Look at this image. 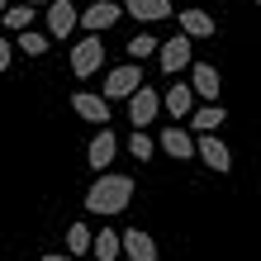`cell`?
<instances>
[{
    "mask_svg": "<svg viewBox=\"0 0 261 261\" xmlns=\"http://www.w3.org/2000/svg\"><path fill=\"white\" fill-rule=\"evenodd\" d=\"M128 199H133V176L105 171V176H95V186L86 190V209L100 214V219H114V214L128 209Z\"/></svg>",
    "mask_w": 261,
    "mask_h": 261,
    "instance_id": "cell-1",
    "label": "cell"
},
{
    "mask_svg": "<svg viewBox=\"0 0 261 261\" xmlns=\"http://www.w3.org/2000/svg\"><path fill=\"white\" fill-rule=\"evenodd\" d=\"M138 90H143V67L138 62H124V67H114V71H105V86H100V95L119 105V100H133Z\"/></svg>",
    "mask_w": 261,
    "mask_h": 261,
    "instance_id": "cell-2",
    "label": "cell"
},
{
    "mask_svg": "<svg viewBox=\"0 0 261 261\" xmlns=\"http://www.w3.org/2000/svg\"><path fill=\"white\" fill-rule=\"evenodd\" d=\"M100 67H105V43H100V34H86V38L71 48V71L86 81V76H95Z\"/></svg>",
    "mask_w": 261,
    "mask_h": 261,
    "instance_id": "cell-3",
    "label": "cell"
},
{
    "mask_svg": "<svg viewBox=\"0 0 261 261\" xmlns=\"http://www.w3.org/2000/svg\"><path fill=\"white\" fill-rule=\"evenodd\" d=\"M71 110L86 119V124H95V128H110V100L100 95V90H76L71 95Z\"/></svg>",
    "mask_w": 261,
    "mask_h": 261,
    "instance_id": "cell-4",
    "label": "cell"
},
{
    "mask_svg": "<svg viewBox=\"0 0 261 261\" xmlns=\"http://www.w3.org/2000/svg\"><path fill=\"white\" fill-rule=\"evenodd\" d=\"M119 14H124V5H114V0H90L81 10V29L86 34H105V29L119 24Z\"/></svg>",
    "mask_w": 261,
    "mask_h": 261,
    "instance_id": "cell-5",
    "label": "cell"
},
{
    "mask_svg": "<svg viewBox=\"0 0 261 261\" xmlns=\"http://www.w3.org/2000/svg\"><path fill=\"white\" fill-rule=\"evenodd\" d=\"M43 19H48V34L53 38H71L76 24H81V10H76V0H53Z\"/></svg>",
    "mask_w": 261,
    "mask_h": 261,
    "instance_id": "cell-6",
    "label": "cell"
},
{
    "mask_svg": "<svg viewBox=\"0 0 261 261\" xmlns=\"http://www.w3.org/2000/svg\"><path fill=\"white\" fill-rule=\"evenodd\" d=\"M157 114H162V95H157L152 86H143V90L128 100V124H133V128H152V119H157Z\"/></svg>",
    "mask_w": 261,
    "mask_h": 261,
    "instance_id": "cell-7",
    "label": "cell"
},
{
    "mask_svg": "<svg viewBox=\"0 0 261 261\" xmlns=\"http://www.w3.org/2000/svg\"><path fill=\"white\" fill-rule=\"evenodd\" d=\"M195 157L204 162L209 171H219V176L228 171V162H233V157H228V143H223L219 133H199V143H195Z\"/></svg>",
    "mask_w": 261,
    "mask_h": 261,
    "instance_id": "cell-8",
    "label": "cell"
},
{
    "mask_svg": "<svg viewBox=\"0 0 261 261\" xmlns=\"http://www.w3.org/2000/svg\"><path fill=\"white\" fill-rule=\"evenodd\" d=\"M190 43H195V38H186V34H176V38H166V43H162V53H157V57H162V71H166V76H176V71L195 67V62H190Z\"/></svg>",
    "mask_w": 261,
    "mask_h": 261,
    "instance_id": "cell-9",
    "label": "cell"
},
{
    "mask_svg": "<svg viewBox=\"0 0 261 261\" xmlns=\"http://www.w3.org/2000/svg\"><path fill=\"white\" fill-rule=\"evenodd\" d=\"M114 152H119V138H114L110 128H95V138H90V147H86L90 171H100V176H105V166L114 162Z\"/></svg>",
    "mask_w": 261,
    "mask_h": 261,
    "instance_id": "cell-10",
    "label": "cell"
},
{
    "mask_svg": "<svg viewBox=\"0 0 261 261\" xmlns=\"http://www.w3.org/2000/svg\"><path fill=\"white\" fill-rule=\"evenodd\" d=\"M162 105H166V114H171V119H190L195 114V86L171 81V86H166V95H162Z\"/></svg>",
    "mask_w": 261,
    "mask_h": 261,
    "instance_id": "cell-11",
    "label": "cell"
},
{
    "mask_svg": "<svg viewBox=\"0 0 261 261\" xmlns=\"http://www.w3.org/2000/svg\"><path fill=\"white\" fill-rule=\"evenodd\" d=\"M190 86H195V95L204 100V105H214V100L223 95V86H219V71H214L209 62H195V67H190Z\"/></svg>",
    "mask_w": 261,
    "mask_h": 261,
    "instance_id": "cell-12",
    "label": "cell"
},
{
    "mask_svg": "<svg viewBox=\"0 0 261 261\" xmlns=\"http://www.w3.org/2000/svg\"><path fill=\"white\" fill-rule=\"evenodd\" d=\"M124 256H128V261H157L162 247L152 242V233H143V228H128V233H124Z\"/></svg>",
    "mask_w": 261,
    "mask_h": 261,
    "instance_id": "cell-13",
    "label": "cell"
},
{
    "mask_svg": "<svg viewBox=\"0 0 261 261\" xmlns=\"http://www.w3.org/2000/svg\"><path fill=\"white\" fill-rule=\"evenodd\" d=\"M162 152H166V157H176V162H190L195 157L190 128H162Z\"/></svg>",
    "mask_w": 261,
    "mask_h": 261,
    "instance_id": "cell-14",
    "label": "cell"
},
{
    "mask_svg": "<svg viewBox=\"0 0 261 261\" xmlns=\"http://www.w3.org/2000/svg\"><path fill=\"white\" fill-rule=\"evenodd\" d=\"M124 10L133 14V19H143V24H152V19H171V0H124Z\"/></svg>",
    "mask_w": 261,
    "mask_h": 261,
    "instance_id": "cell-15",
    "label": "cell"
},
{
    "mask_svg": "<svg viewBox=\"0 0 261 261\" xmlns=\"http://www.w3.org/2000/svg\"><path fill=\"white\" fill-rule=\"evenodd\" d=\"M176 19H180V34L186 38H214V19L204 10H180Z\"/></svg>",
    "mask_w": 261,
    "mask_h": 261,
    "instance_id": "cell-16",
    "label": "cell"
},
{
    "mask_svg": "<svg viewBox=\"0 0 261 261\" xmlns=\"http://www.w3.org/2000/svg\"><path fill=\"white\" fill-rule=\"evenodd\" d=\"M90 256H95V261H119V256H124V238H119L114 228H100V233H95V252H90Z\"/></svg>",
    "mask_w": 261,
    "mask_h": 261,
    "instance_id": "cell-17",
    "label": "cell"
},
{
    "mask_svg": "<svg viewBox=\"0 0 261 261\" xmlns=\"http://www.w3.org/2000/svg\"><path fill=\"white\" fill-rule=\"evenodd\" d=\"M34 14H38L34 5H24V0H14V5L5 10V19H0V24H5V29H10V34H14V38H19V34H24V29H34Z\"/></svg>",
    "mask_w": 261,
    "mask_h": 261,
    "instance_id": "cell-18",
    "label": "cell"
},
{
    "mask_svg": "<svg viewBox=\"0 0 261 261\" xmlns=\"http://www.w3.org/2000/svg\"><path fill=\"white\" fill-rule=\"evenodd\" d=\"M86 252H95V233L86 223H71L67 228V256H86Z\"/></svg>",
    "mask_w": 261,
    "mask_h": 261,
    "instance_id": "cell-19",
    "label": "cell"
},
{
    "mask_svg": "<svg viewBox=\"0 0 261 261\" xmlns=\"http://www.w3.org/2000/svg\"><path fill=\"white\" fill-rule=\"evenodd\" d=\"M14 43H19V53L43 57V53H48V43H53V34H43V29H24V34L14 38Z\"/></svg>",
    "mask_w": 261,
    "mask_h": 261,
    "instance_id": "cell-20",
    "label": "cell"
},
{
    "mask_svg": "<svg viewBox=\"0 0 261 261\" xmlns=\"http://www.w3.org/2000/svg\"><path fill=\"white\" fill-rule=\"evenodd\" d=\"M223 105H204V110H195V124L190 128H199V133H214V128H223Z\"/></svg>",
    "mask_w": 261,
    "mask_h": 261,
    "instance_id": "cell-21",
    "label": "cell"
},
{
    "mask_svg": "<svg viewBox=\"0 0 261 261\" xmlns=\"http://www.w3.org/2000/svg\"><path fill=\"white\" fill-rule=\"evenodd\" d=\"M152 53H162V43L152 38V34H138V38H128V62H147Z\"/></svg>",
    "mask_w": 261,
    "mask_h": 261,
    "instance_id": "cell-22",
    "label": "cell"
},
{
    "mask_svg": "<svg viewBox=\"0 0 261 261\" xmlns=\"http://www.w3.org/2000/svg\"><path fill=\"white\" fill-rule=\"evenodd\" d=\"M128 152H133V157H138V162H147V157H152V152H157V143H152V133H147V128H138V133L128 138Z\"/></svg>",
    "mask_w": 261,
    "mask_h": 261,
    "instance_id": "cell-23",
    "label": "cell"
},
{
    "mask_svg": "<svg viewBox=\"0 0 261 261\" xmlns=\"http://www.w3.org/2000/svg\"><path fill=\"white\" fill-rule=\"evenodd\" d=\"M10 53H14V48H10V38L0 34V71H10Z\"/></svg>",
    "mask_w": 261,
    "mask_h": 261,
    "instance_id": "cell-24",
    "label": "cell"
},
{
    "mask_svg": "<svg viewBox=\"0 0 261 261\" xmlns=\"http://www.w3.org/2000/svg\"><path fill=\"white\" fill-rule=\"evenodd\" d=\"M38 261H71L67 252H48V256H38Z\"/></svg>",
    "mask_w": 261,
    "mask_h": 261,
    "instance_id": "cell-25",
    "label": "cell"
},
{
    "mask_svg": "<svg viewBox=\"0 0 261 261\" xmlns=\"http://www.w3.org/2000/svg\"><path fill=\"white\" fill-rule=\"evenodd\" d=\"M24 5H53V0H24Z\"/></svg>",
    "mask_w": 261,
    "mask_h": 261,
    "instance_id": "cell-26",
    "label": "cell"
},
{
    "mask_svg": "<svg viewBox=\"0 0 261 261\" xmlns=\"http://www.w3.org/2000/svg\"><path fill=\"white\" fill-rule=\"evenodd\" d=\"M5 10H10V5H5V0H0V19H5Z\"/></svg>",
    "mask_w": 261,
    "mask_h": 261,
    "instance_id": "cell-27",
    "label": "cell"
},
{
    "mask_svg": "<svg viewBox=\"0 0 261 261\" xmlns=\"http://www.w3.org/2000/svg\"><path fill=\"white\" fill-rule=\"evenodd\" d=\"M76 5H81V0H76ZM86 5H90V0H86Z\"/></svg>",
    "mask_w": 261,
    "mask_h": 261,
    "instance_id": "cell-28",
    "label": "cell"
},
{
    "mask_svg": "<svg viewBox=\"0 0 261 261\" xmlns=\"http://www.w3.org/2000/svg\"><path fill=\"white\" fill-rule=\"evenodd\" d=\"M256 5H261V0H256Z\"/></svg>",
    "mask_w": 261,
    "mask_h": 261,
    "instance_id": "cell-29",
    "label": "cell"
}]
</instances>
